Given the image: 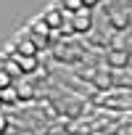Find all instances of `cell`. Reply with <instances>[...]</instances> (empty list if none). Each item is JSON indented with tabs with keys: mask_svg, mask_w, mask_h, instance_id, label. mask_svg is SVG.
<instances>
[{
	"mask_svg": "<svg viewBox=\"0 0 132 135\" xmlns=\"http://www.w3.org/2000/svg\"><path fill=\"white\" fill-rule=\"evenodd\" d=\"M32 35H34V37H42V40H48V37H50V27H48L42 19H37V21L32 24ZM48 42H50V40H48Z\"/></svg>",
	"mask_w": 132,
	"mask_h": 135,
	"instance_id": "obj_5",
	"label": "cell"
},
{
	"mask_svg": "<svg viewBox=\"0 0 132 135\" xmlns=\"http://www.w3.org/2000/svg\"><path fill=\"white\" fill-rule=\"evenodd\" d=\"M19 103V95H16V90H13V85H8V88H3L0 90V103Z\"/></svg>",
	"mask_w": 132,
	"mask_h": 135,
	"instance_id": "obj_7",
	"label": "cell"
},
{
	"mask_svg": "<svg viewBox=\"0 0 132 135\" xmlns=\"http://www.w3.org/2000/svg\"><path fill=\"white\" fill-rule=\"evenodd\" d=\"M0 69H3L6 74H11V80H21V77H24V72L19 69V64H16V61H13L11 56L0 61Z\"/></svg>",
	"mask_w": 132,
	"mask_h": 135,
	"instance_id": "obj_3",
	"label": "cell"
},
{
	"mask_svg": "<svg viewBox=\"0 0 132 135\" xmlns=\"http://www.w3.org/2000/svg\"><path fill=\"white\" fill-rule=\"evenodd\" d=\"M42 21H45L50 29H61V24H63V21H61V13H58V8H55V11H48V13L42 16Z\"/></svg>",
	"mask_w": 132,
	"mask_h": 135,
	"instance_id": "obj_6",
	"label": "cell"
},
{
	"mask_svg": "<svg viewBox=\"0 0 132 135\" xmlns=\"http://www.w3.org/2000/svg\"><path fill=\"white\" fill-rule=\"evenodd\" d=\"M16 53H19V56H34V58H37V45H34V40H32V37H21V40L16 42Z\"/></svg>",
	"mask_w": 132,
	"mask_h": 135,
	"instance_id": "obj_4",
	"label": "cell"
},
{
	"mask_svg": "<svg viewBox=\"0 0 132 135\" xmlns=\"http://www.w3.org/2000/svg\"><path fill=\"white\" fill-rule=\"evenodd\" d=\"M90 29H93V19L87 16V8L77 11V13L72 16V32H79V35H85V32H90Z\"/></svg>",
	"mask_w": 132,
	"mask_h": 135,
	"instance_id": "obj_1",
	"label": "cell"
},
{
	"mask_svg": "<svg viewBox=\"0 0 132 135\" xmlns=\"http://www.w3.org/2000/svg\"><path fill=\"white\" fill-rule=\"evenodd\" d=\"M98 3H100V0H98Z\"/></svg>",
	"mask_w": 132,
	"mask_h": 135,
	"instance_id": "obj_11",
	"label": "cell"
},
{
	"mask_svg": "<svg viewBox=\"0 0 132 135\" xmlns=\"http://www.w3.org/2000/svg\"><path fill=\"white\" fill-rule=\"evenodd\" d=\"M61 6H63V8H69V11H74V13L85 8V6H82V0H61Z\"/></svg>",
	"mask_w": 132,
	"mask_h": 135,
	"instance_id": "obj_8",
	"label": "cell"
},
{
	"mask_svg": "<svg viewBox=\"0 0 132 135\" xmlns=\"http://www.w3.org/2000/svg\"><path fill=\"white\" fill-rule=\"evenodd\" d=\"M11 58L19 64V69H21L24 74H32V72L37 69V58H34V56H19V53L13 50V53H11Z\"/></svg>",
	"mask_w": 132,
	"mask_h": 135,
	"instance_id": "obj_2",
	"label": "cell"
},
{
	"mask_svg": "<svg viewBox=\"0 0 132 135\" xmlns=\"http://www.w3.org/2000/svg\"><path fill=\"white\" fill-rule=\"evenodd\" d=\"M8 130V119H6V114L0 111V132H6Z\"/></svg>",
	"mask_w": 132,
	"mask_h": 135,
	"instance_id": "obj_10",
	"label": "cell"
},
{
	"mask_svg": "<svg viewBox=\"0 0 132 135\" xmlns=\"http://www.w3.org/2000/svg\"><path fill=\"white\" fill-rule=\"evenodd\" d=\"M8 85H13V80H11V74H6L3 69H0V90H3V88H8Z\"/></svg>",
	"mask_w": 132,
	"mask_h": 135,
	"instance_id": "obj_9",
	"label": "cell"
}]
</instances>
